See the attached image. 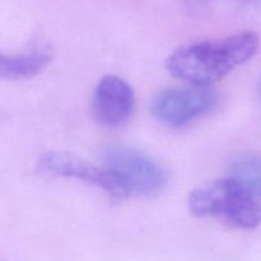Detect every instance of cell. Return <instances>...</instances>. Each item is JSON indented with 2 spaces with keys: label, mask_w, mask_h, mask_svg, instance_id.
Wrapping results in <instances>:
<instances>
[{
  "label": "cell",
  "mask_w": 261,
  "mask_h": 261,
  "mask_svg": "<svg viewBox=\"0 0 261 261\" xmlns=\"http://www.w3.org/2000/svg\"><path fill=\"white\" fill-rule=\"evenodd\" d=\"M259 46L260 40L254 32L190 43L171 54L166 68L171 75L186 83L211 86L256 55Z\"/></svg>",
  "instance_id": "6da1fadb"
},
{
  "label": "cell",
  "mask_w": 261,
  "mask_h": 261,
  "mask_svg": "<svg viewBox=\"0 0 261 261\" xmlns=\"http://www.w3.org/2000/svg\"><path fill=\"white\" fill-rule=\"evenodd\" d=\"M189 209L195 217H217L237 228L254 229L261 224V205L232 176L191 191Z\"/></svg>",
  "instance_id": "7a4b0ae2"
},
{
  "label": "cell",
  "mask_w": 261,
  "mask_h": 261,
  "mask_svg": "<svg viewBox=\"0 0 261 261\" xmlns=\"http://www.w3.org/2000/svg\"><path fill=\"white\" fill-rule=\"evenodd\" d=\"M103 167L117 181L124 198L157 193L167 181L157 161L132 148H110L105 153Z\"/></svg>",
  "instance_id": "3957f363"
},
{
  "label": "cell",
  "mask_w": 261,
  "mask_h": 261,
  "mask_svg": "<svg viewBox=\"0 0 261 261\" xmlns=\"http://www.w3.org/2000/svg\"><path fill=\"white\" fill-rule=\"evenodd\" d=\"M217 103L218 94L211 86L191 84L160 92L152 102V114L161 124L176 129L211 112Z\"/></svg>",
  "instance_id": "277c9868"
},
{
  "label": "cell",
  "mask_w": 261,
  "mask_h": 261,
  "mask_svg": "<svg viewBox=\"0 0 261 261\" xmlns=\"http://www.w3.org/2000/svg\"><path fill=\"white\" fill-rule=\"evenodd\" d=\"M38 168L42 172L61 177L76 178L92 184L114 196L124 198L119 184L114 176L105 167H98L93 163L71 153L48 152L38 160Z\"/></svg>",
  "instance_id": "5b68a950"
},
{
  "label": "cell",
  "mask_w": 261,
  "mask_h": 261,
  "mask_svg": "<svg viewBox=\"0 0 261 261\" xmlns=\"http://www.w3.org/2000/svg\"><path fill=\"white\" fill-rule=\"evenodd\" d=\"M135 94L129 83L116 75H106L98 82L92 98L93 116L99 124L119 126L132 115Z\"/></svg>",
  "instance_id": "8992f818"
},
{
  "label": "cell",
  "mask_w": 261,
  "mask_h": 261,
  "mask_svg": "<svg viewBox=\"0 0 261 261\" xmlns=\"http://www.w3.org/2000/svg\"><path fill=\"white\" fill-rule=\"evenodd\" d=\"M53 60L47 47H36L22 54L0 51V78L27 79L40 74Z\"/></svg>",
  "instance_id": "52a82bcc"
},
{
  "label": "cell",
  "mask_w": 261,
  "mask_h": 261,
  "mask_svg": "<svg viewBox=\"0 0 261 261\" xmlns=\"http://www.w3.org/2000/svg\"><path fill=\"white\" fill-rule=\"evenodd\" d=\"M232 177L236 178L252 195L261 198V157L245 155L232 165Z\"/></svg>",
  "instance_id": "ba28073f"
},
{
  "label": "cell",
  "mask_w": 261,
  "mask_h": 261,
  "mask_svg": "<svg viewBox=\"0 0 261 261\" xmlns=\"http://www.w3.org/2000/svg\"><path fill=\"white\" fill-rule=\"evenodd\" d=\"M260 89H261V87H260Z\"/></svg>",
  "instance_id": "9c48e42d"
}]
</instances>
